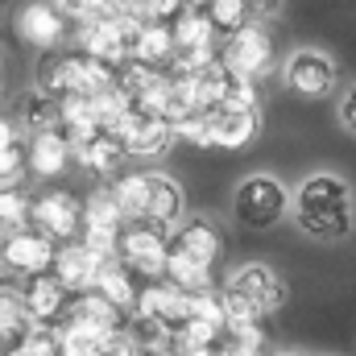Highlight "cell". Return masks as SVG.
Segmentation results:
<instances>
[{"mask_svg":"<svg viewBox=\"0 0 356 356\" xmlns=\"http://www.w3.org/2000/svg\"><path fill=\"white\" fill-rule=\"evenodd\" d=\"M112 261H116V257H112ZM99 269H104V257H99V253H91L83 241H67V245H58L50 273H54L71 294H88V290H95Z\"/></svg>","mask_w":356,"mask_h":356,"instance_id":"18","label":"cell"},{"mask_svg":"<svg viewBox=\"0 0 356 356\" xmlns=\"http://www.w3.org/2000/svg\"><path fill=\"white\" fill-rule=\"evenodd\" d=\"M0 25H4V8H0Z\"/></svg>","mask_w":356,"mask_h":356,"instance_id":"36","label":"cell"},{"mask_svg":"<svg viewBox=\"0 0 356 356\" xmlns=\"http://www.w3.org/2000/svg\"><path fill=\"white\" fill-rule=\"evenodd\" d=\"M129 315L158 319V323H166V327H182V323L191 319V294L178 290L175 282H166V277H158V282H141L137 302H133Z\"/></svg>","mask_w":356,"mask_h":356,"instance_id":"14","label":"cell"},{"mask_svg":"<svg viewBox=\"0 0 356 356\" xmlns=\"http://www.w3.org/2000/svg\"><path fill=\"white\" fill-rule=\"evenodd\" d=\"M25 175H29V166H25V137H17V141L0 145V182H21Z\"/></svg>","mask_w":356,"mask_h":356,"instance_id":"31","label":"cell"},{"mask_svg":"<svg viewBox=\"0 0 356 356\" xmlns=\"http://www.w3.org/2000/svg\"><path fill=\"white\" fill-rule=\"evenodd\" d=\"M211 149H245L261 133V112L253 108H211Z\"/></svg>","mask_w":356,"mask_h":356,"instance_id":"20","label":"cell"},{"mask_svg":"<svg viewBox=\"0 0 356 356\" xmlns=\"http://www.w3.org/2000/svg\"><path fill=\"white\" fill-rule=\"evenodd\" d=\"M353 186L340 175H307L294 195V224L311 241H344L353 232Z\"/></svg>","mask_w":356,"mask_h":356,"instance_id":"1","label":"cell"},{"mask_svg":"<svg viewBox=\"0 0 356 356\" xmlns=\"http://www.w3.org/2000/svg\"><path fill=\"white\" fill-rule=\"evenodd\" d=\"M54 253L58 245L50 236H42L38 228H21L13 232L4 245H0V261L13 277H38V273H50L54 269Z\"/></svg>","mask_w":356,"mask_h":356,"instance_id":"10","label":"cell"},{"mask_svg":"<svg viewBox=\"0 0 356 356\" xmlns=\"http://www.w3.org/2000/svg\"><path fill=\"white\" fill-rule=\"evenodd\" d=\"M170 38L175 50H220V33L211 25V17L203 13V4H182L170 17Z\"/></svg>","mask_w":356,"mask_h":356,"instance_id":"22","label":"cell"},{"mask_svg":"<svg viewBox=\"0 0 356 356\" xmlns=\"http://www.w3.org/2000/svg\"><path fill=\"white\" fill-rule=\"evenodd\" d=\"M170 253H178V257H186V261H195L203 269H216L220 257H224V236L207 216H191L170 232Z\"/></svg>","mask_w":356,"mask_h":356,"instance_id":"13","label":"cell"},{"mask_svg":"<svg viewBox=\"0 0 356 356\" xmlns=\"http://www.w3.org/2000/svg\"><path fill=\"white\" fill-rule=\"evenodd\" d=\"M228 286H232L236 294H245L261 315L282 311V307H286V298H290V290H286L282 273H277L273 266H266V261H245L241 269H232Z\"/></svg>","mask_w":356,"mask_h":356,"instance_id":"11","label":"cell"},{"mask_svg":"<svg viewBox=\"0 0 356 356\" xmlns=\"http://www.w3.org/2000/svg\"><path fill=\"white\" fill-rule=\"evenodd\" d=\"M108 191H112L124 224L145 220V207H149V170H124V175H116L108 182Z\"/></svg>","mask_w":356,"mask_h":356,"instance_id":"24","label":"cell"},{"mask_svg":"<svg viewBox=\"0 0 356 356\" xmlns=\"http://www.w3.org/2000/svg\"><path fill=\"white\" fill-rule=\"evenodd\" d=\"M63 319L75 323V327H88V332L104 336V340H116V336L129 327V315H124L120 307H112L108 298H99L95 290H88V294H71V307H67Z\"/></svg>","mask_w":356,"mask_h":356,"instance_id":"16","label":"cell"},{"mask_svg":"<svg viewBox=\"0 0 356 356\" xmlns=\"http://www.w3.org/2000/svg\"><path fill=\"white\" fill-rule=\"evenodd\" d=\"M133 58H137V63H145V67H158V71H166V63L175 58L170 21H149V25H141V29H137Z\"/></svg>","mask_w":356,"mask_h":356,"instance_id":"25","label":"cell"},{"mask_svg":"<svg viewBox=\"0 0 356 356\" xmlns=\"http://www.w3.org/2000/svg\"><path fill=\"white\" fill-rule=\"evenodd\" d=\"M25 166L33 178H63L75 166V154H71V141L63 129H50V133H38V137H25Z\"/></svg>","mask_w":356,"mask_h":356,"instance_id":"17","label":"cell"},{"mask_svg":"<svg viewBox=\"0 0 356 356\" xmlns=\"http://www.w3.org/2000/svg\"><path fill=\"white\" fill-rule=\"evenodd\" d=\"M340 124H344V129L356 137V83L348 88V95L340 99Z\"/></svg>","mask_w":356,"mask_h":356,"instance_id":"32","label":"cell"},{"mask_svg":"<svg viewBox=\"0 0 356 356\" xmlns=\"http://www.w3.org/2000/svg\"><path fill=\"white\" fill-rule=\"evenodd\" d=\"M13 124L21 137H38V133H50L58 129V99L46 95L42 88H29L13 99Z\"/></svg>","mask_w":356,"mask_h":356,"instance_id":"21","label":"cell"},{"mask_svg":"<svg viewBox=\"0 0 356 356\" xmlns=\"http://www.w3.org/2000/svg\"><path fill=\"white\" fill-rule=\"evenodd\" d=\"M21 307L29 315V323L38 327H54L67 307H71V290L54 277V273H38V277H21Z\"/></svg>","mask_w":356,"mask_h":356,"instance_id":"15","label":"cell"},{"mask_svg":"<svg viewBox=\"0 0 356 356\" xmlns=\"http://www.w3.org/2000/svg\"><path fill=\"white\" fill-rule=\"evenodd\" d=\"M277 356H311V353H302V348H282Z\"/></svg>","mask_w":356,"mask_h":356,"instance_id":"35","label":"cell"},{"mask_svg":"<svg viewBox=\"0 0 356 356\" xmlns=\"http://www.w3.org/2000/svg\"><path fill=\"white\" fill-rule=\"evenodd\" d=\"M336 63L323 54V50H294L282 67V79L294 95H307V99H319L336 88Z\"/></svg>","mask_w":356,"mask_h":356,"instance_id":"12","label":"cell"},{"mask_svg":"<svg viewBox=\"0 0 356 356\" xmlns=\"http://www.w3.org/2000/svg\"><path fill=\"white\" fill-rule=\"evenodd\" d=\"M50 4H58V0H50Z\"/></svg>","mask_w":356,"mask_h":356,"instance_id":"38","label":"cell"},{"mask_svg":"<svg viewBox=\"0 0 356 356\" xmlns=\"http://www.w3.org/2000/svg\"><path fill=\"white\" fill-rule=\"evenodd\" d=\"M249 13H253V21H269L282 13V0H249Z\"/></svg>","mask_w":356,"mask_h":356,"instance_id":"33","label":"cell"},{"mask_svg":"<svg viewBox=\"0 0 356 356\" xmlns=\"http://www.w3.org/2000/svg\"><path fill=\"white\" fill-rule=\"evenodd\" d=\"M186 4H199V0H186Z\"/></svg>","mask_w":356,"mask_h":356,"instance_id":"37","label":"cell"},{"mask_svg":"<svg viewBox=\"0 0 356 356\" xmlns=\"http://www.w3.org/2000/svg\"><path fill=\"white\" fill-rule=\"evenodd\" d=\"M290 211V191L273 175H249L232 191V220L249 232H266Z\"/></svg>","mask_w":356,"mask_h":356,"instance_id":"3","label":"cell"},{"mask_svg":"<svg viewBox=\"0 0 356 356\" xmlns=\"http://www.w3.org/2000/svg\"><path fill=\"white\" fill-rule=\"evenodd\" d=\"M112 137L124 145V154H129V158H162V154L178 141L175 129H170L162 116L141 112V108H133V104H129V112L116 120Z\"/></svg>","mask_w":356,"mask_h":356,"instance_id":"9","label":"cell"},{"mask_svg":"<svg viewBox=\"0 0 356 356\" xmlns=\"http://www.w3.org/2000/svg\"><path fill=\"white\" fill-rule=\"evenodd\" d=\"M220 63L232 75L261 83V79H269V71L277 67V46H273V38H269V29L261 21H249L236 33L220 38Z\"/></svg>","mask_w":356,"mask_h":356,"instance_id":"5","label":"cell"},{"mask_svg":"<svg viewBox=\"0 0 356 356\" xmlns=\"http://www.w3.org/2000/svg\"><path fill=\"white\" fill-rule=\"evenodd\" d=\"M137 290H141V282L120 266V261H104L99 277H95V294H99V298H108L112 307H120V311L129 315L133 302H137Z\"/></svg>","mask_w":356,"mask_h":356,"instance_id":"26","label":"cell"},{"mask_svg":"<svg viewBox=\"0 0 356 356\" xmlns=\"http://www.w3.org/2000/svg\"><path fill=\"white\" fill-rule=\"evenodd\" d=\"M191 319H203V323H211V327H220V332H224V302H220V286L191 294Z\"/></svg>","mask_w":356,"mask_h":356,"instance_id":"30","label":"cell"},{"mask_svg":"<svg viewBox=\"0 0 356 356\" xmlns=\"http://www.w3.org/2000/svg\"><path fill=\"white\" fill-rule=\"evenodd\" d=\"M203 13L211 17V25H216V33H220V38H228V33H236L241 25H249V21H253L249 0H203Z\"/></svg>","mask_w":356,"mask_h":356,"instance_id":"28","label":"cell"},{"mask_svg":"<svg viewBox=\"0 0 356 356\" xmlns=\"http://www.w3.org/2000/svg\"><path fill=\"white\" fill-rule=\"evenodd\" d=\"M137 21H129V17H116V13H108V17H95V21H83V25H75V46L79 50H88L91 58H99V63H108L112 71L116 67H124L129 58H133V46H137Z\"/></svg>","mask_w":356,"mask_h":356,"instance_id":"7","label":"cell"},{"mask_svg":"<svg viewBox=\"0 0 356 356\" xmlns=\"http://www.w3.org/2000/svg\"><path fill=\"white\" fill-rule=\"evenodd\" d=\"M13 29H17V38L25 46H38V50H58L75 33V25L67 21V13L58 4H50V0H25L13 13Z\"/></svg>","mask_w":356,"mask_h":356,"instance_id":"8","label":"cell"},{"mask_svg":"<svg viewBox=\"0 0 356 356\" xmlns=\"http://www.w3.org/2000/svg\"><path fill=\"white\" fill-rule=\"evenodd\" d=\"M166 253H170V232L166 228H158L149 220H137V224L120 228L116 261L129 269L137 282H158L166 273Z\"/></svg>","mask_w":356,"mask_h":356,"instance_id":"4","label":"cell"},{"mask_svg":"<svg viewBox=\"0 0 356 356\" xmlns=\"http://www.w3.org/2000/svg\"><path fill=\"white\" fill-rule=\"evenodd\" d=\"M29 191L21 186V182H0V245L13 236V232H21V228H29Z\"/></svg>","mask_w":356,"mask_h":356,"instance_id":"27","label":"cell"},{"mask_svg":"<svg viewBox=\"0 0 356 356\" xmlns=\"http://www.w3.org/2000/svg\"><path fill=\"white\" fill-rule=\"evenodd\" d=\"M29 228L50 236L54 245L79 241L83 232V199L71 195L67 186H46L29 199Z\"/></svg>","mask_w":356,"mask_h":356,"instance_id":"6","label":"cell"},{"mask_svg":"<svg viewBox=\"0 0 356 356\" xmlns=\"http://www.w3.org/2000/svg\"><path fill=\"white\" fill-rule=\"evenodd\" d=\"M216 356H261V353H253V348H236V344H216Z\"/></svg>","mask_w":356,"mask_h":356,"instance_id":"34","label":"cell"},{"mask_svg":"<svg viewBox=\"0 0 356 356\" xmlns=\"http://www.w3.org/2000/svg\"><path fill=\"white\" fill-rule=\"evenodd\" d=\"M33 88L46 95L63 99V95H99L116 83V71L99 58H91L79 46H58V50H42L38 67H33Z\"/></svg>","mask_w":356,"mask_h":356,"instance_id":"2","label":"cell"},{"mask_svg":"<svg viewBox=\"0 0 356 356\" xmlns=\"http://www.w3.org/2000/svg\"><path fill=\"white\" fill-rule=\"evenodd\" d=\"M0 88H4V83H0Z\"/></svg>","mask_w":356,"mask_h":356,"instance_id":"39","label":"cell"},{"mask_svg":"<svg viewBox=\"0 0 356 356\" xmlns=\"http://www.w3.org/2000/svg\"><path fill=\"white\" fill-rule=\"evenodd\" d=\"M182 211H186L182 186L170 175L149 170V207H145V220L158 224V228H166V232H175L178 224H182Z\"/></svg>","mask_w":356,"mask_h":356,"instance_id":"23","label":"cell"},{"mask_svg":"<svg viewBox=\"0 0 356 356\" xmlns=\"http://www.w3.org/2000/svg\"><path fill=\"white\" fill-rule=\"evenodd\" d=\"M71 154H75V166H83L88 175L95 178H112L124 175V162H129V154H124V145L112 137V133H91V137H83V141H75L71 145Z\"/></svg>","mask_w":356,"mask_h":356,"instance_id":"19","label":"cell"},{"mask_svg":"<svg viewBox=\"0 0 356 356\" xmlns=\"http://www.w3.org/2000/svg\"><path fill=\"white\" fill-rule=\"evenodd\" d=\"M175 137L186 145H199V149H211V116L207 112H191L175 124Z\"/></svg>","mask_w":356,"mask_h":356,"instance_id":"29","label":"cell"}]
</instances>
